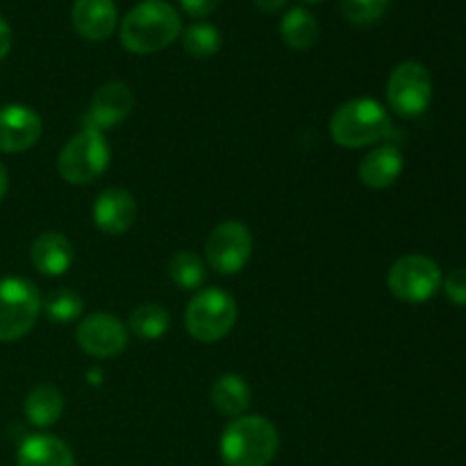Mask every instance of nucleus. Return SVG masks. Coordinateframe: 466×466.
<instances>
[{
    "label": "nucleus",
    "instance_id": "412c9836",
    "mask_svg": "<svg viewBox=\"0 0 466 466\" xmlns=\"http://www.w3.org/2000/svg\"><path fill=\"white\" fill-rule=\"evenodd\" d=\"M127 326H130V330L139 339H162L168 332V328H171V314L159 303H141L132 309Z\"/></svg>",
    "mask_w": 466,
    "mask_h": 466
},
{
    "label": "nucleus",
    "instance_id": "1a4fd4ad",
    "mask_svg": "<svg viewBox=\"0 0 466 466\" xmlns=\"http://www.w3.org/2000/svg\"><path fill=\"white\" fill-rule=\"evenodd\" d=\"M253 255V235L241 221H223L205 241V259L221 276H235Z\"/></svg>",
    "mask_w": 466,
    "mask_h": 466
},
{
    "label": "nucleus",
    "instance_id": "39448f33",
    "mask_svg": "<svg viewBox=\"0 0 466 466\" xmlns=\"http://www.w3.org/2000/svg\"><path fill=\"white\" fill-rule=\"evenodd\" d=\"M237 323V300L221 287L196 291L185 309L187 332L200 344L226 339Z\"/></svg>",
    "mask_w": 466,
    "mask_h": 466
},
{
    "label": "nucleus",
    "instance_id": "b1692460",
    "mask_svg": "<svg viewBox=\"0 0 466 466\" xmlns=\"http://www.w3.org/2000/svg\"><path fill=\"white\" fill-rule=\"evenodd\" d=\"M182 46L196 59H208L221 50V32L212 23H194L182 35Z\"/></svg>",
    "mask_w": 466,
    "mask_h": 466
},
{
    "label": "nucleus",
    "instance_id": "4be33fe9",
    "mask_svg": "<svg viewBox=\"0 0 466 466\" xmlns=\"http://www.w3.org/2000/svg\"><path fill=\"white\" fill-rule=\"evenodd\" d=\"M168 276H171L173 285L180 287L185 291H196L203 287L205 276V262L191 250H177L168 262Z\"/></svg>",
    "mask_w": 466,
    "mask_h": 466
},
{
    "label": "nucleus",
    "instance_id": "0eeeda50",
    "mask_svg": "<svg viewBox=\"0 0 466 466\" xmlns=\"http://www.w3.org/2000/svg\"><path fill=\"white\" fill-rule=\"evenodd\" d=\"M432 77L421 62H400L387 80V105L400 118H417L431 107Z\"/></svg>",
    "mask_w": 466,
    "mask_h": 466
},
{
    "label": "nucleus",
    "instance_id": "423d86ee",
    "mask_svg": "<svg viewBox=\"0 0 466 466\" xmlns=\"http://www.w3.org/2000/svg\"><path fill=\"white\" fill-rule=\"evenodd\" d=\"M41 294L27 278H0V341H18L35 328Z\"/></svg>",
    "mask_w": 466,
    "mask_h": 466
},
{
    "label": "nucleus",
    "instance_id": "c756f323",
    "mask_svg": "<svg viewBox=\"0 0 466 466\" xmlns=\"http://www.w3.org/2000/svg\"><path fill=\"white\" fill-rule=\"evenodd\" d=\"M7 187H9V177H7V168L3 167V162H0V200L5 198V194H7Z\"/></svg>",
    "mask_w": 466,
    "mask_h": 466
},
{
    "label": "nucleus",
    "instance_id": "f8f14e48",
    "mask_svg": "<svg viewBox=\"0 0 466 466\" xmlns=\"http://www.w3.org/2000/svg\"><path fill=\"white\" fill-rule=\"evenodd\" d=\"M132 107H135V96L126 82H105L103 86L96 89L94 98H91L89 112L85 116V127H94L98 132L109 130V127L126 121Z\"/></svg>",
    "mask_w": 466,
    "mask_h": 466
},
{
    "label": "nucleus",
    "instance_id": "2eb2a0df",
    "mask_svg": "<svg viewBox=\"0 0 466 466\" xmlns=\"http://www.w3.org/2000/svg\"><path fill=\"white\" fill-rule=\"evenodd\" d=\"M403 153L391 144H382L364 155L358 167V177L369 189H387L394 185L403 173Z\"/></svg>",
    "mask_w": 466,
    "mask_h": 466
},
{
    "label": "nucleus",
    "instance_id": "4468645a",
    "mask_svg": "<svg viewBox=\"0 0 466 466\" xmlns=\"http://www.w3.org/2000/svg\"><path fill=\"white\" fill-rule=\"evenodd\" d=\"M71 21L77 35L89 41H105L118 25V9L114 0H76Z\"/></svg>",
    "mask_w": 466,
    "mask_h": 466
},
{
    "label": "nucleus",
    "instance_id": "dca6fc26",
    "mask_svg": "<svg viewBox=\"0 0 466 466\" xmlns=\"http://www.w3.org/2000/svg\"><path fill=\"white\" fill-rule=\"evenodd\" d=\"M30 259L41 276L59 278L71 268L73 244L62 232H41L30 248Z\"/></svg>",
    "mask_w": 466,
    "mask_h": 466
},
{
    "label": "nucleus",
    "instance_id": "f3484780",
    "mask_svg": "<svg viewBox=\"0 0 466 466\" xmlns=\"http://www.w3.org/2000/svg\"><path fill=\"white\" fill-rule=\"evenodd\" d=\"M16 462L18 466H76V455L64 440L39 432L23 440Z\"/></svg>",
    "mask_w": 466,
    "mask_h": 466
},
{
    "label": "nucleus",
    "instance_id": "bb28decb",
    "mask_svg": "<svg viewBox=\"0 0 466 466\" xmlns=\"http://www.w3.org/2000/svg\"><path fill=\"white\" fill-rule=\"evenodd\" d=\"M221 0H180V5L185 7V12L194 18H205L218 7Z\"/></svg>",
    "mask_w": 466,
    "mask_h": 466
},
{
    "label": "nucleus",
    "instance_id": "393cba45",
    "mask_svg": "<svg viewBox=\"0 0 466 466\" xmlns=\"http://www.w3.org/2000/svg\"><path fill=\"white\" fill-rule=\"evenodd\" d=\"M391 0H341V14L353 25H371L380 21Z\"/></svg>",
    "mask_w": 466,
    "mask_h": 466
},
{
    "label": "nucleus",
    "instance_id": "a878e982",
    "mask_svg": "<svg viewBox=\"0 0 466 466\" xmlns=\"http://www.w3.org/2000/svg\"><path fill=\"white\" fill-rule=\"evenodd\" d=\"M444 294L458 308H466V268H455L444 280Z\"/></svg>",
    "mask_w": 466,
    "mask_h": 466
},
{
    "label": "nucleus",
    "instance_id": "20e7f679",
    "mask_svg": "<svg viewBox=\"0 0 466 466\" xmlns=\"http://www.w3.org/2000/svg\"><path fill=\"white\" fill-rule=\"evenodd\" d=\"M109 144L103 132L94 127H82L62 146L57 157V171L68 185H94L109 168Z\"/></svg>",
    "mask_w": 466,
    "mask_h": 466
},
{
    "label": "nucleus",
    "instance_id": "9b49d317",
    "mask_svg": "<svg viewBox=\"0 0 466 466\" xmlns=\"http://www.w3.org/2000/svg\"><path fill=\"white\" fill-rule=\"evenodd\" d=\"M44 121L27 105L0 107V153H23L41 139Z\"/></svg>",
    "mask_w": 466,
    "mask_h": 466
},
{
    "label": "nucleus",
    "instance_id": "9d476101",
    "mask_svg": "<svg viewBox=\"0 0 466 466\" xmlns=\"http://www.w3.org/2000/svg\"><path fill=\"white\" fill-rule=\"evenodd\" d=\"M76 341L89 358L112 360L126 350L127 330L114 314L94 312L77 323Z\"/></svg>",
    "mask_w": 466,
    "mask_h": 466
},
{
    "label": "nucleus",
    "instance_id": "6ab92c4d",
    "mask_svg": "<svg viewBox=\"0 0 466 466\" xmlns=\"http://www.w3.org/2000/svg\"><path fill=\"white\" fill-rule=\"evenodd\" d=\"M23 410H25V417L32 426L50 428L62 419L64 396L55 385H36L27 394Z\"/></svg>",
    "mask_w": 466,
    "mask_h": 466
},
{
    "label": "nucleus",
    "instance_id": "7c9ffc66",
    "mask_svg": "<svg viewBox=\"0 0 466 466\" xmlns=\"http://www.w3.org/2000/svg\"><path fill=\"white\" fill-rule=\"evenodd\" d=\"M305 3H319V0H305Z\"/></svg>",
    "mask_w": 466,
    "mask_h": 466
},
{
    "label": "nucleus",
    "instance_id": "c85d7f7f",
    "mask_svg": "<svg viewBox=\"0 0 466 466\" xmlns=\"http://www.w3.org/2000/svg\"><path fill=\"white\" fill-rule=\"evenodd\" d=\"M255 5H258L259 12L276 14V12H280L282 7H285L287 0H255Z\"/></svg>",
    "mask_w": 466,
    "mask_h": 466
},
{
    "label": "nucleus",
    "instance_id": "7ed1b4c3",
    "mask_svg": "<svg viewBox=\"0 0 466 466\" xmlns=\"http://www.w3.org/2000/svg\"><path fill=\"white\" fill-rule=\"evenodd\" d=\"M391 132V118L385 105L376 98H350L335 109L330 118V137L337 146L349 150L378 144Z\"/></svg>",
    "mask_w": 466,
    "mask_h": 466
},
{
    "label": "nucleus",
    "instance_id": "f257e3e1",
    "mask_svg": "<svg viewBox=\"0 0 466 466\" xmlns=\"http://www.w3.org/2000/svg\"><path fill=\"white\" fill-rule=\"evenodd\" d=\"M182 21L167 0H144L126 14L121 23V46L132 55H153L177 39Z\"/></svg>",
    "mask_w": 466,
    "mask_h": 466
},
{
    "label": "nucleus",
    "instance_id": "aec40b11",
    "mask_svg": "<svg viewBox=\"0 0 466 466\" xmlns=\"http://www.w3.org/2000/svg\"><path fill=\"white\" fill-rule=\"evenodd\" d=\"M319 21L309 9L291 7L287 9L280 21V36L289 48L308 50L319 39Z\"/></svg>",
    "mask_w": 466,
    "mask_h": 466
},
{
    "label": "nucleus",
    "instance_id": "a211bd4d",
    "mask_svg": "<svg viewBox=\"0 0 466 466\" xmlns=\"http://www.w3.org/2000/svg\"><path fill=\"white\" fill-rule=\"evenodd\" d=\"M209 399L217 412L223 417H244L246 410L250 408V399H253V390L248 382L239 376V373H223L214 380L212 390H209Z\"/></svg>",
    "mask_w": 466,
    "mask_h": 466
},
{
    "label": "nucleus",
    "instance_id": "6e6552de",
    "mask_svg": "<svg viewBox=\"0 0 466 466\" xmlns=\"http://www.w3.org/2000/svg\"><path fill=\"white\" fill-rule=\"evenodd\" d=\"M387 287L403 303H426L440 291L441 268L428 255H403L391 264Z\"/></svg>",
    "mask_w": 466,
    "mask_h": 466
},
{
    "label": "nucleus",
    "instance_id": "ddd939ff",
    "mask_svg": "<svg viewBox=\"0 0 466 466\" xmlns=\"http://www.w3.org/2000/svg\"><path fill=\"white\" fill-rule=\"evenodd\" d=\"M137 221L135 196L121 187H109L100 191L94 203V223L105 235H126Z\"/></svg>",
    "mask_w": 466,
    "mask_h": 466
},
{
    "label": "nucleus",
    "instance_id": "5701e85b",
    "mask_svg": "<svg viewBox=\"0 0 466 466\" xmlns=\"http://www.w3.org/2000/svg\"><path fill=\"white\" fill-rule=\"evenodd\" d=\"M41 309H44L50 321L64 326V323H73L82 317L85 303H82V296L77 291L62 287V289L50 291L48 299L41 300Z\"/></svg>",
    "mask_w": 466,
    "mask_h": 466
},
{
    "label": "nucleus",
    "instance_id": "cd10ccee",
    "mask_svg": "<svg viewBox=\"0 0 466 466\" xmlns=\"http://www.w3.org/2000/svg\"><path fill=\"white\" fill-rule=\"evenodd\" d=\"M12 44H14L12 27H9V23L0 16V59L7 57V53L12 50Z\"/></svg>",
    "mask_w": 466,
    "mask_h": 466
},
{
    "label": "nucleus",
    "instance_id": "f03ea898",
    "mask_svg": "<svg viewBox=\"0 0 466 466\" xmlns=\"http://www.w3.org/2000/svg\"><path fill=\"white\" fill-rule=\"evenodd\" d=\"M280 435L268 419L244 414L230 419L221 435V460L226 466H268L276 460Z\"/></svg>",
    "mask_w": 466,
    "mask_h": 466
}]
</instances>
